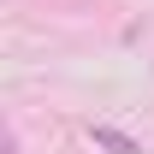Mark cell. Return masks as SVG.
Instances as JSON below:
<instances>
[{"instance_id": "obj_1", "label": "cell", "mask_w": 154, "mask_h": 154, "mask_svg": "<svg viewBox=\"0 0 154 154\" xmlns=\"http://www.w3.org/2000/svg\"><path fill=\"white\" fill-rule=\"evenodd\" d=\"M89 136H95V148H107V154H142L131 136H125V131H113V125H89Z\"/></svg>"}]
</instances>
